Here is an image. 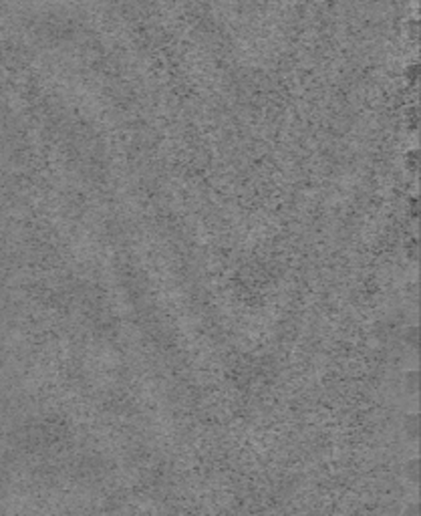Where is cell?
<instances>
[{"label":"cell","instance_id":"cell-3","mask_svg":"<svg viewBox=\"0 0 421 516\" xmlns=\"http://www.w3.org/2000/svg\"><path fill=\"white\" fill-rule=\"evenodd\" d=\"M403 472H405V476L409 478V482L411 484H419V460H417V458L409 460V462L405 464Z\"/></svg>","mask_w":421,"mask_h":516},{"label":"cell","instance_id":"cell-2","mask_svg":"<svg viewBox=\"0 0 421 516\" xmlns=\"http://www.w3.org/2000/svg\"><path fill=\"white\" fill-rule=\"evenodd\" d=\"M403 383H405V391L415 395L419 393V373L417 371H407L405 377H403Z\"/></svg>","mask_w":421,"mask_h":516},{"label":"cell","instance_id":"cell-1","mask_svg":"<svg viewBox=\"0 0 421 516\" xmlns=\"http://www.w3.org/2000/svg\"><path fill=\"white\" fill-rule=\"evenodd\" d=\"M403 429L407 434L409 440H417L419 438V416L417 414H411L407 418L403 419Z\"/></svg>","mask_w":421,"mask_h":516},{"label":"cell","instance_id":"cell-4","mask_svg":"<svg viewBox=\"0 0 421 516\" xmlns=\"http://www.w3.org/2000/svg\"><path fill=\"white\" fill-rule=\"evenodd\" d=\"M403 516H419V504H417V502L409 504V506L405 508V512H403Z\"/></svg>","mask_w":421,"mask_h":516}]
</instances>
